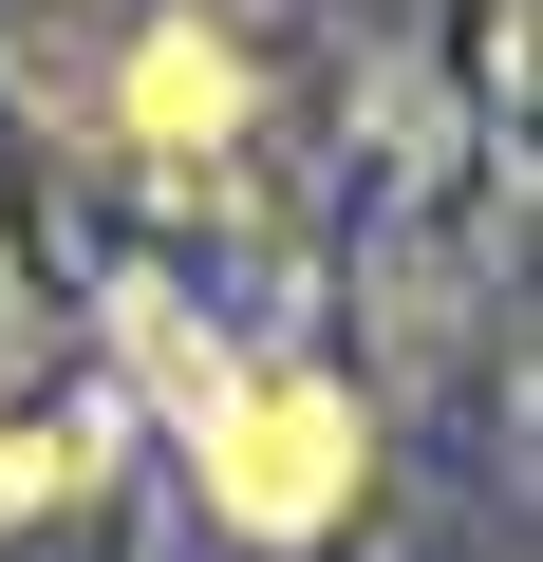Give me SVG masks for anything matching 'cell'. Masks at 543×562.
Here are the masks:
<instances>
[{"label":"cell","instance_id":"2","mask_svg":"<svg viewBox=\"0 0 543 562\" xmlns=\"http://www.w3.org/2000/svg\"><path fill=\"white\" fill-rule=\"evenodd\" d=\"M225 132H244V57H225L206 20H150V57H132V150L188 169V150H225Z\"/></svg>","mask_w":543,"mask_h":562},{"label":"cell","instance_id":"1","mask_svg":"<svg viewBox=\"0 0 543 562\" xmlns=\"http://www.w3.org/2000/svg\"><path fill=\"white\" fill-rule=\"evenodd\" d=\"M188 450H206V506L262 525V543H319V525L357 506V469H375L357 394L301 375V357H206V375H188Z\"/></svg>","mask_w":543,"mask_h":562}]
</instances>
